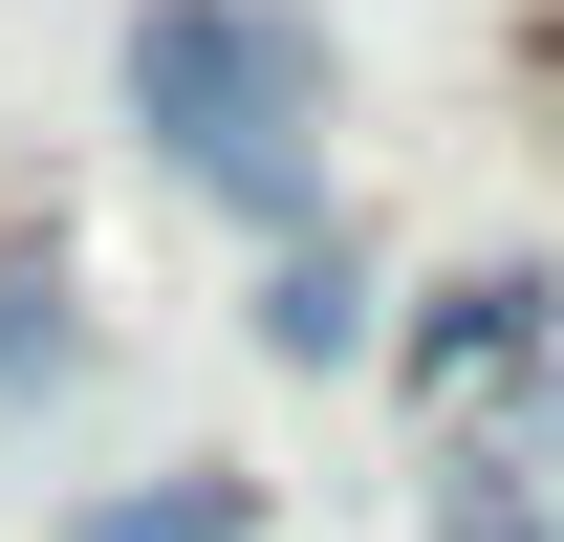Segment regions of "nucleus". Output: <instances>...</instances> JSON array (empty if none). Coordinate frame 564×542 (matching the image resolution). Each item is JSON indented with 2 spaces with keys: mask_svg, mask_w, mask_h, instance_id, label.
Instances as JSON below:
<instances>
[{
  "mask_svg": "<svg viewBox=\"0 0 564 542\" xmlns=\"http://www.w3.org/2000/svg\"><path fill=\"white\" fill-rule=\"evenodd\" d=\"M131 131L239 217H304L326 174V44L282 0H131Z\"/></svg>",
  "mask_w": 564,
  "mask_h": 542,
  "instance_id": "obj_1",
  "label": "nucleus"
},
{
  "mask_svg": "<svg viewBox=\"0 0 564 542\" xmlns=\"http://www.w3.org/2000/svg\"><path fill=\"white\" fill-rule=\"evenodd\" d=\"M261 347H282V369H348V347H369V282H348V239H282V282H261Z\"/></svg>",
  "mask_w": 564,
  "mask_h": 542,
  "instance_id": "obj_2",
  "label": "nucleus"
},
{
  "mask_svg": "<svg viewBox=\"0 0 564 542\" xmlns=\"http://www.w3.org/2000/svg\"><path fill=\"white\" fill-rule=\"evenodd\" d=\"M434 542H543V456L456 434V456H434Z\"/></svg>",
  "mask_w": 564,
  "mask_h": 542,
  "instance_id": "obj_3",
  "label": "nucleus"
},
{
  "mask_svg": "<svg viewBox=\"0 0 564 542\" xmlns=\"http://www.w3.org/2000/svg\"><path fill=\"white\" fill-rule=\"evenodd\" d=\"M87 542H261V499H239L217 456H174V477H131V499H109Z\"/></svg>",
  "mask_w": 564,
  "mask_h": 542,
  "instance_id": "obj_4",
  "label": "nucleus"
},
{
  "mask_svg": "<svg viewBox=\"0 0 564 542\" xmlns=\"http://www.w3.org/2000/svg\"><path fill=\"white\" fill-rule=\"evenodd\" d=\"M413 347H434V369H499V347H543V282H521V261H499V282H456Z\"/></svg>",
  "mask_w": 564,
  "mask_h": 542,
  "instance_id": "obj_5",
  "label": "nucleus"
},
{
  "mask_svg": "<svg viewBox=\"0 0 564 542\" xmlns=\"http://www.w3.org/2000/svg\"><path fill=\"white\" fill-rule=\"evenodd\" d=\"M44 369H66V282L0 261V391H44Z\"/></svg>",
  "mask_w": 564,
  "mask_h": 542,
  "instance_id": "obj_6",
  "label": "nucleus"
}]
</instances>
